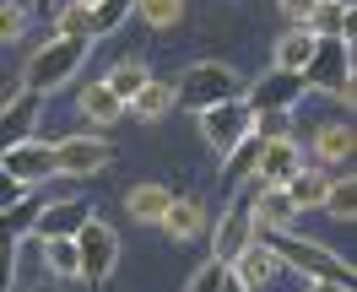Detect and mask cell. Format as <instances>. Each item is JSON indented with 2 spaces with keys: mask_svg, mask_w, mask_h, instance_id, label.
<instances>
[{
  "mask_svg": "<svg viewBox=\"0 0 357 292\" xmlns=\"http://www.w3.org/2000/svg\"><path fill=\"white\" fill-rule=\"evenodd\" d=\"M255 238H260L282 266H292L298 276H309V282H331V287H352L357 282L352 266H347L331 244H319V238H303V233H292V227H255Z\"/></svg>",
  "mask_w": 357,
  "mask_h": 292,
  "instance_id": "1",
  "label": "cell"
},
{
  "mask_svg": "<svg viewBox=\"0 0 357 292\" xmlns=\"http://www.w3.org/2000/svg\"><path fill=\"white\" fill-rule=\"evenodd\" d=\"M92 33H54V38H44V44L27 54V66H22V87H33V92H60L76 76V70L87 66V54H92Z\"/></svg>",
  "mask_w": 357,
  "mask_h": 292,
  "instance_id": "2",
  "label": "cell"
},
{
  "mask_svg": "<svg viewBox=\"0 0 357 292\" xmlns=\"http://www.w3.org/2000/svg\"><path fill=\"white\" fill-rule=\"evenodd\" d=\"M227 98H244V82H238V70L227 60H195L174 82V109H190V114L211 109V103H227Z\"/></svg>",
  "mask_w": 357,
  "mask_h": 292,
  "instance_id": "3",
  "label": "cell"
},
{
  "mask_svg": "<svg viewBox=\"0 0 357 292\" xmlns=\"http://www.w3.org/2000/svg\"><path fill=\"white\" fill-rule=\"evenodd\" d=\"M303 87L309 92H331L335 103H357V87H352V44L347 38H314V54L303 66Z\"/></svg>",
  "mask_w": 357,
  "mask_h": 292,
  "instance_id": "4",
  "label": "cell"
},
{
  "mask_svg": "<svg viewBox=\"0 0 357 292\" xmlns=\"http://www.w3.org/2000/svg\"><path fill=\"white\" fill-rule=\"evenodd\" d=\"M70 238H76V276H82L87 287H103L114 276V266H119V233H114L103 217H87Z\"/></svg>",
  "mask_w": 357,
  "mask_h": 292,
  "instance_id": "5",
  "label": "cell"
},
{
  "mask_svg": "<svg viewBox=\"0 0 357 292\" xmlns=\"http://www.w3.org/2000/svg\"><path fill=\"white\" fill-rule=\"evenodd\" d=\"M49 146H54V174H66V179H98L114 162V146L103 135H66V141H49Z\"/></svg>",
  "mask_w": 357,
  "mask_h": 292,
  "instance_id": "6",
  "label": "cell"
},
{
  "mask_svg": "<svg viewBox=\"0 0 357 292\" xmlns=\"http://www.w3.org/2000/svg\"><path fill=\"white\" fill-rule=\"evenodd\" d=\"M249 201H255V179L238 184V195H233L227 211L217 217V233H211V249H217V254H211V260H222V266H227V260L255 238V211H249Z\"/></svg>",
  "mask_w": 357,
  "mask_h": 292,
  "instance_id": "7",
  "label": "cell"
},
{
  "mask_svg": "<svg viewBox=\"0 0 357 292\" xmlns=\"http://www.w3.org/2000/svg\"><path fill=\"white\" fill-rule=\"evenodd\" d=\"M201 119V141L222 157L233 141H244L249 135V125H255V114H249V103L244 98H227V103H211V109H201L195 114Z\"/></svg>",
  "mask_w": 357,
  "mask_h": 292,
  "instance_id": "8",
  "label": "cell"
},
{
  "mask_svg": "<svg viewBox=\"0 0 357 292\" xmlns=\"http://www.w3.org/2000/svg\"><path fill=\"white\" fill-rule=\"evenodd\" d=\"M303 70H276L271 66V76H260L255 87L244 92V103H249V114H292V103L303 98Z\"/></svg>",
  "mask_w": 357,
  "mask_h": 292,
  "instance_id": "9",
  "label": "cell"
},
{
  "mask_svg": "<svg viewBox=\"0 0 357 292\" xmlns=\"http://www.w3.org/2000/svg\"><path fill=\"white\" fill-rule=\"evenodd\" d=\"M38 114H44V92H6V103H0V152H11L17 141L27 135H38Z\"/></svg>",
  "mask_w": 357,
  "mask_h": 292,
  "instance_id": "10",
  "label": "cell"
},
{
  "mask_svg": "<svg viewBox=\"0 0 357 292\" xmlns=\"http://www.w3.org/2000/svg\"><path fill=\"white\" fill-rule=\"evenodd\" d=\"M0 168H6L11 179H22L27 190H38V184L54 179V146L38 141V135H27V141H17L11 152H0Z\"/></svg>",
  "mask_w": 357,
  "mask_h": 292,
  "instance_id": "11",
  "label": "cell"
},
{
  "mask_svg": "<svg viewBox=\"0 0 357 292\" xmlns=\"http://www.w3.org/2000/svg\"><path fill=\"white\" fill-rule=\"evenodd\" d=\"M298 162H303V146L282 130V135H271V141H260V157H255V174H249V179L255 184H287Z\"/></svg>",
  "mask_w": 357,
  "mask_h": 292,
  "instance_id": "12",
  "label": "cell"
},
{
  "mask_svg": "<svg viewBox=\"0 0 357 292\" xmlns=\"http://www.w3.org/2000/svg\"><path fill=\"white\" fill-rule=\"evenodd\" d=\"M227 270H233V276H238V282H244L249 292H260V287H271V282H276L282 260H276V254H271V249L260 244V238H249V244L238 249L233 260H227Z\"/></svg>",
  "mask_w": 357,
  "mask_h": 292,
  "instance_id": "13",
  "label": "cell"
},
{
  "mask_svg": "<svg viewBox=\"0 0 357 292\" xmlns=\"http://www.w3.org/2000/svg\"><path fill=\"white\" fill-rule=\"evenodd\" d=\"M157 227H162L174 244L201 238V233H206V201H195V195H174V201H168V211L157 217Z\"/></svg>",
  "mask_w": 357,
  "mask_h": 292,
  "instance_id": "14",
  "label": "cell"
},
{
  "mask_svg": "<svg viewBox=\"0 0 357 292\" xmlns=\"http://www.w3.org/2000/svg\"><path fill=\"white\" fill-rule=\"evenodd\" d=\"M92 217L87 201H76V195H66V201H44V211H38V227H33V238H70L76 227Z\"/></svg>",
  "mask_w": 357,
  "mask_h": 292,
  "instance_id": "15",
  "label": "cell"
},
{
  "mask_svg": "<svg viewBox=\"0 0 357 292\" xmlns=\"http://www.w3.org/2000/svg\"><path fill=\"white\" fill-rule=\"evenodd\" d=\"M314 162H352L357 152V135H352V119H331V125H319L309 141Z\"/></svg>",
  "mask_w": 357,
  "mask_h": 292,
  "instance_id": "16",
  "label": "cell"
},
{
  "mask_svg": "<svg viewBox=\"0 0 357 292\" xmlns=\"http://www.w3.org/2000/svg\"><path fill=\"white\" fill-rule=\"evenodd\" d=\"M249 211H255V227H292V222H298V206L287 201L282 184H255Z\"/></svg>",
  "mask_w": 357,
  "mask_h": 292,
  "instance_id": "17",
  "label": "cell"
},
{
  "mask_svg": "<svg viewBox=\"0 0 357 292\" xmlns=\"http://www.w3.org/2000/svg\"><path fill=\"white\" fill-rule=\"evenodd\" d=\"M125 114H130V119H141V125H162V119L174 114V82H157V76H152V82H146V87L125 103Z\"/></svg>",
  "mask_w": 357,
  "mask_h": 292,
  "instance_id": "18",
  "label": "cell"
},
{
  "mask_svg": "<svg viewBox=\"0 0 357 292\" xmlns=\"http://www.w3.org/2000/svg\"><path fill=\"white\" fill-rule=\"evenodd\" d=\"M168 201H174V190H168V184H152V179L125 190V211H130V222H152L157 227V217L168 211Z\"/></svg>",
  "mask_w": 357,
  "mask_h": 292,
  "instance_id": "19",
  "label": "cell"
},
{
  "mask_svg": "<svg viewBox=\"0 0 357 292\" xmlns=\"http://www.w3.org/2000/svg\"><path fill=\"white\" fill-rule=\"evenodd\" d=\"M76 109H82V119H92V125H119V119H125V103L103 87V76L76 92Z\"/></svg>",
  "mask_w": 357,
  "mask_h": 292,
  "instance_id": "20",
  "label": "cell"
},
{
  "mask_svg": "<svg viewBox=\"0 0 357 292\" xmlns=\"http://www.w3.org/2000/svg\"><path fill=\"white\" fill-rule=\"evenodd\" d=\"M319 211L335 217V222H352V217H357V179H352V168H347V174H325Z\"/></svg>",
  "mask_w": 357,
  "mask_h": 292,
  "instance_id": "21",
  "label": "cell"
},
{
  "mask_svg": "<svg viewBox=\"0 0 357 292\" xmlns=\"http://www.w3.org/2000/svg\"><path fill=\"white\" fill-rule=\"evenodd\" d=\"M303 27H309V33H319V38H347V44H352L357 11H352V6H341V0H319V6H314V17H309Z\"/></svg>",
  "mask_w": 357,
  "mask_h": 292,
  "instance_id": "22",
  "label": "cell"
},
{
  "mask_svg": "<svg viewBox=\"0 0 357 292\" xmlns=\"http://www.w3.org/2000/svg\"><path fill=\"white\" fill-rule=\"evenodd\" d=\"M287 190V201L298 211H319V195H325V168H314V162H298L292 168V179L282 184Z\"/></svg>",
  "mask_w": 357,
  "mask_h": 292,
  "instance_id": "23",
  "label": "cell"
},
{
  "mask_svg": "<svg viewBox=\"0 0 357 292\" xmlns=\"http://www.w3.org/2000/svg\"><path fill=\"white\" fill-rule=\"evenodd\" d=\"M314 38H319V33H309V27L282 33L276 49H271V66H276V70H303V66H309V54H314Z\"/></svg>",
  "mask_w": 357,
  "mask_h": 292,
  "instance_id": "24",
  "label": "cell"
},
{
  "mask_svg": "<svg viewBox=\"0 0 357 292\" xmlns=\"http://www.w3.org/2000/svg\"><path fill=\"white\" fill-rule=\"evenodd\" d=\"M146 82H152V66H146V60H119V66L103 76V87H109L119 103H130V98L146 87Z\"/></svg>",
  "mask_w": 357,
  "mask_h": 292,
  "instance_id": "25",
  "label": "cell"
},
{
  "mask_svg": "<svg viewBox=\"0 0 357 292\" xmlns=\"http://www.w3.org/2000/svg\"><path fill=\"white\" fill-rule=\"evenodd\" d=\"M38 211H44V201H38L33 190H27L17 206H6V211H0V227H6V233H11L17 244H22V238H33V227H38Z\"/></svg>",
  "mask_w": 357,
  "mask_h": 292,
  "instance_id": "26",
  "label": "cell"
},
{
  "mask_svg": "<svg viewBox=\"0 0 357 292\" xmlns=\"http://www.w3.org/2000/svg\"><path fill=\"white\" fill-rule=\"evenodd\" d=\"M255 157H260V135L249 130L244 141H233L222 152V174H227V184H244L249 174H255Z\"/></svg>",
  "mask_w": 357,
  "mask_h": 292,
  "instance_id": "27",
  "label": "cell"
},
{
  "mask_svg": "<svg viewBox=\"0 0 357 292\" xmlns=\"http://www.w3.org/2000/svg\"><path fill=\"white\" fill-rule=\"evenodd\" d=\"M135 17L152 27V33H174L184 22V0H135Z\"/></svg>",
  "mask_w": 357,
  "mask_h": 292,
  "instance_id": "28",
  "label": "cell"
},
{
  "mask_svg": "<svg viewBox=\"0 0 357 292\" xmlns=\"http://www.w3.org/2000/svg\"><path fill=\"white\" fill-rule=\"evenodd\" d=\"M44 249V270L60 282H76V238H38Z\"/></svg>",
  "mask_w": 357,
  "mask_h": 292,
  "instance_id": "29",
  "label": "cell"
},
{
  "mask_svg": "<svg viewBox=\"0 0 357 292\" xmlns=\"http://www.w3.org/2000/svg\"><path fill=\"white\" fill-rule=\"evenodd\" d=\"M135 17V0H98L92 6V38H109Z\"/></svg>",
  "mask_w": 357,
  "mask_h": 292,
  "instance_id": "30",
  "label": "cell"
},
{
  "mask_svg": "<svg viewBox=\"0 0 357 292\" xmlns=\"http://www.w3.org/2000/svg\"><path fill=\"white\" fill-rule=\"evenodd\" d=\"M33 22V6L27 0H0V44H17Z\"/></svg>",
  "mask_w": 357,
  "mask_h": 292,
  "instance_id": "31",
  "label": "cell"
},
{
  "mask_svg": "<svg viewBox=\"0 0 357 292\" xmlns=\"http://www.w3.org/2000/svg\"><path fill=\"white\" fill-rule=\"evenodd\" d=\"M54 33H92V6H82V0L60 6L54 11Z\"/></svg>",
  "mask_w": 357,
  "mask_h": 292,
  "instance_id": "32",
  "label": "cell"
},
{
  "mask_svg": "<svg viewBox=\"0 0 357 292\" xmlns=\"http://www.w3.org/2000/svg\"><path fill=\"white\" fill-rule=\"evenodd\" d=\"M222 276H227L222 260H206V266L190 276V287H184V292H217V287H222Z\"/></svg>",
  "mask_w": 357,
  "mask_h": 292,
  "instance_id": "33",
  "label": "cell"
},
{
  "mask_svg": "<svg viewBox=\"0 0 357 292\" xmlns=\"http://www.w3.org/2000/svg\"><path fill=\"white\" fill-rule=\"evenodd\" d=\"M276 6H282V17H287L292 27H303L314 17V6H319V0H276Z\"/></svg>",
  "mask_w": 357,
  "mask_h": 292,
  "instance_id": "34",
  "label": "cell"
},
{
  "mask_svg": "<svg viewBox=\"0 0 357 292\" xmlns=\"http://www.w3.org/2000/svg\"><path fill=\"white\" fill-rule=\"evenodd\" d=\"M17 282V244H0V292H11Z\"/></svg>",
  "mask_w": 357,
  "mask_h": 292,
  "instance_id": "35",
  "label": "cell"
},
{
  "mask_svg": "<svg viewBox=\"0 0 357 292\" xmlns=\"http://www.w3.org/2000/svg\"><path fill=\"white\" fill-rule=\"evenodd\" d=\"M22 195H27V184H22V179H11V174L0 168V211H6V206H17Z\"/></svg>",
  "mask_w": 357,
  "mask_h": 292,
  "instance_id": "36",
  "label": "cell"
},
{
  "mask_svg": "<svg viewBox=\"0 0 357 292\" xmlns=\"http://www.w3.org/2000/svg\"><path fill=\"white\" fill-rule=\"evenodd\" d=\"M217 292H249V287L238 282V276H233V270H227V276H222V287H217Z\"/></svg>",
  "mask_w": 357,
  "mask_h": 292,
  "instance_id": "37",
  "label": "cell"
},
{
  "mask_svg": "<svg viewBox=\"0 0 357 292\" xmlns=\"http://www.w3.org/2000/svg\"><path fill=\"white\" fill-rule=\"evenodd\" d=\"M309 292H352V287H331V282H309Z\"/></svg>",
  "mask_w": 357,
  "mask_h": 292,
  "instance_id": "38",
  "label": "cell"
},
{
  "mask_svg": "<svg viewBox=\"0 0 357 292\" xmlns=\"http://www.w3.org/2000/svg\"><path fill=\"white\" fill-rule=\"evenodd\" d=\"M27 6H49V0H27Z\"/></svg>",
  "mask_w": 357,
  "mask_h": 292,
  "instance_id": "39",
  "label": "cell"
},
{
  "mask_svg": "<svg viewBox=\"0 0 357 292\" xmlns=\"http://www.w3.org/2000/svg\"><path fill=\"white\" fill-rule=\"evenodd\" d=\"M82 6H98V0H82Z\"/></svg>",
  "mask_w": 357,
  "mask_h": 292,
  "instance_id": "40",
  "label": "cell"
},
{
  "mask_svg": "<svg viewBox=\"0 0 357 292\" xmlns=\"http://www.w3.org/2000/svg\"><path fill=\"white\" fill-rule=\"evenodd\" d=\"M0 103H6V87H0Z\"/></svg>",
  "mask_w": 357,
  "mask_h": 292,
  "instance_id": "41",
  "label": "cell"
},
{
  "mask_svg": "<svg viewBox=\"0 0 357 292\" xmlns=\"http://www.w3.org/2000/svg\"><path fill=\"white\" fill-rule=\"evenodd\" d=\"M38 292H44V287H38Z\"/></svg>",
  "mask_w": 357,
  "mask_h": 292,
  "instance_id": "42",
  "label": "cell"
}]
</instances>
